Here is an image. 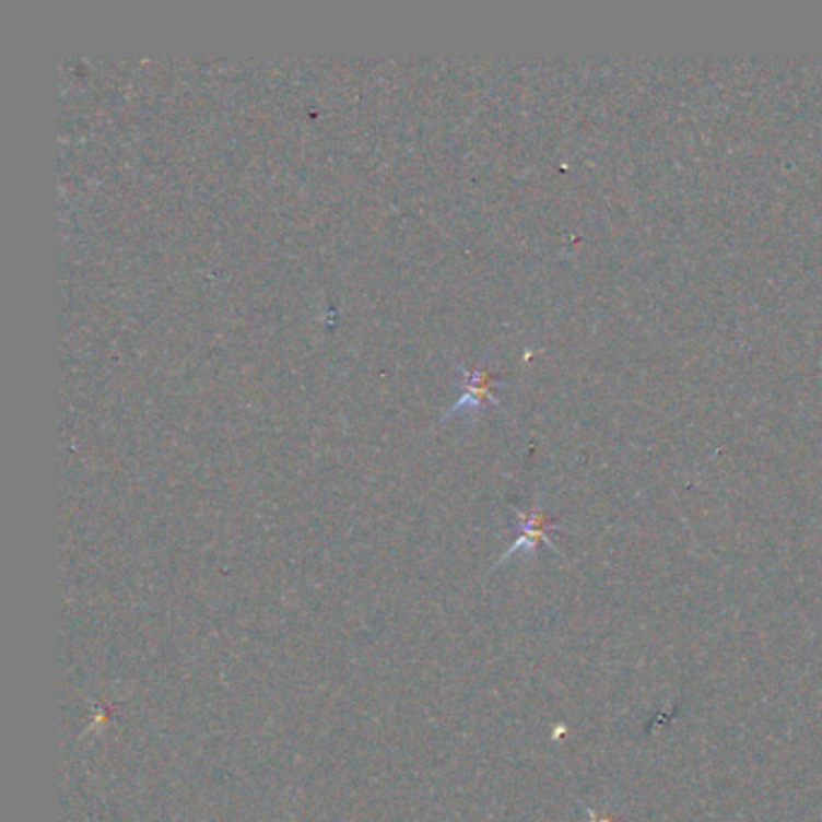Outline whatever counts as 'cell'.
<instances>
[{
    "mask_svg": "<svg viewBox=\"0 0 822 822\" xmlns=\"http://www.w3.org/2000/svg\"><path fill=\"white\" fill-rule=\"evenodd\" d=\"M463 374V391L456 398V403L446 410L444 418H451L456 413H468V410H475L483 406L485 401H492L500 406V398L495 396L497 389V374H492L485 367H459Z\"/></svg>",
    "mask_w": 822,
    "mask_h": 822,
    "instance_id": "6da1fadb",
    "label": "cell"
},
{
    "mask_svg": "<svg viewBox=\"0 0 822 822\" xmlns=\"http://www.w3.org/2000/svg\"><path fill=\"white\" fill-rule=\"evenodd\" d=\"M516 516H519L521 533H519V538H516V543L507 550V553L502 555L500 562H507L516 553H533L538 543H545L553 550H557L553 545V540H550V531H553L555 524L548 519V514L540 509L538 504L531 509H516Z\"/></svg>",
    "mask_w": 822,
    "mask_h": 822,
    "instance_id": "7a4b0ae2",
    "label": "cell"
}]
</instances>
